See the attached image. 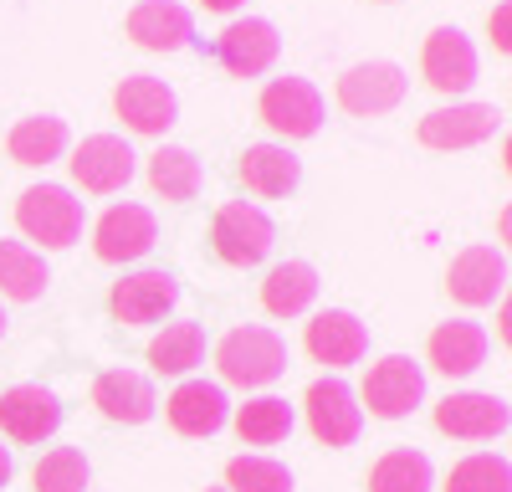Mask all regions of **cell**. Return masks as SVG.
<instances>
[{
	"mask_svg": "<svg viewBox=\"0 0 512 492\" xmlns=\"http://www.w3.org/2000/svg\"><path fill=\"white\" fill-rule=\"evenodd\" d=\"M149 185H154V195H164V200H195L200 185H205V170H200V159H195L190 149L164 144V149L149 159Z\"/></svg>",
	"mask_w": 512,
	"mask_h": 492,
	"instance_id": "obj_27",
	"label": "cell"
},
{
	"mask_svg": "<svg viewBox=\"0 0 512 492\" xmlns=\"http://www.w3.org/2000/svg\"><path fill=\"white\" fill-rule=\"evenodd\" d=\"M313 298H318V272H313L308 262H282V267H272L267 282H262V303H267V313H277V318L308 313Z\"/></svg>",
	"mask_w": 512,
	"mask_h": 492,
	"instance_id": "obj_24",
	"label": "cell"
},
{
	"mask_svg": "<svg viewBox=\"0 0 512 492\" xmlns=\"http://www.w3.org/2000/svg\"><path fill=\"white\" fill-rule=\"evenodd\" d=\"M282 52V36L272 21L251 16V21H231L221 36H216V62L231 72V77H262Z\"/></svg>",
	"mask_w": 512,
	"mask_h": 492,
	"instance_id": "obj_12",
	"label": "cell"
},
{
	"mask_svg": "<svg viewBox=\"0 0 512 492\" xmlns=\"http://www.w3.org/2000/svg\"><path fill=\"white\" fill-rule=\"evenodd\" d=\"M205 11H236V6H246V0H200Z\"/></svg>",
	"mask_w": 512,
	"mask_h": 492,
	"instance_id": "obj_35",
	"label": "cell"
},
{
	"mask_svg": "<svg viewBox=\"0 0 512 492\" xmlns=\"http://www.w3.org/2000/svg\"><path fill=\"white\" fill-rule=\"evenodd\" d=\"M446 492H512V472H507V457H492V451H477L451 467L446 477Z\"/></svg>",
	"mask_w": 512,
	"mask_h": 492,
	"instance_id": "obj_32",
	"label": "cell"
},
{
	"mask_svg": "<svg viewBox=\"0 0 512 492\" xmlns=\"http://www.w3.org/2000/svg\"><path fill=\"white\" fill-rule=\"evenodd\" d=\"M6 482H11V451L0 446V487H6Z\"/></svg>",
	"mask_w": 512,
	"mask_h": 492,
	"instance_id": "obj_36",
	"label": "cell"
},
{
	"mask_svg": "<svg viewBox=\"0 0 512 492\" xmlns=\"http://www.w3.org/2000/svg\"><path fill=\"white\" fill-rule=\"evenodd\" d=\"M308 405V426L323 446H354L359 441V426H364V410L354 405V390L338 380V375H323L308 385L303 395Z\"/></svg>",
	"mask_w": 512,
	"mask_h": 492,
	"instance_id": "obj_7",
	"label": "cell"
},
{
	"mask_svg": "<svg viewBox=\"0 0 512 492\" xmlns=\"http://www.w3.org/2000/svg\"><path fill=\"white\" fill-rule=\"evenodd\" d=\"M425 354H431V364L441 369L446 380H466L472 369L487 364V328L482 323H466V318H451V323H441L436 334H431Z\"/></svg>",
	"mask_w": 512,
	"mask_h": 492,
	"instance_id": "obj_20",
	"label": "cell"
},
{
	"mask_svg": "<svg viewBox=\"0 0 512 492\" xmlns=\"http://www.w3.org/2000/svg\"><path fill=\"white\" fill-rule=\"evenodd\" d=\"M236 436L246 446H277L292 436V405L277 400V395H262V400H246L236 410Z\"/></svg>",
	"mask_w": 512,
	"mask_h": 492,
	"instance_id": "obj_28",
	"label": "cell"
},
{
	"mask_svg": "<svg viewBox=\"0 0 512 492\" xmlns=\"http://www.w3.org/2000/svg\"><path fill=\"white\" fill-rule=\"evenodd\" d=\"M36 492H82L88 487V457L77 446H52L31 472Z\"/></svg>",
	"mask_w": 512,
	"mask_h": 492,
	"instance_id": "obj_31",
	"label": "cell"
},
{
	"mask_svg": "<svg viewBox=\"0 0 512 492\" xmlns=\"http://www.w3.org/2000/svg\"><path fill=\"white\" fill-rule=\"evenodd\" d=\"M216 369H221L226 385H246V390L272 385L287 369V344L262 323L231 328V334L221 339V349H216Z\"/></svg>",
	"mask_w": 512,
	"mask_h": 492,
	"instance_id": "obj_1",
	"label": "cell"
},
{
	"mask_svg": "<svg viewBox=\"0 0 512 492\" xmlns=\"http://www.w3.org/2000/svg\"><path fill=\"white\" fill-rule=\"evenodd\" d=\"M0 334H6V313H0Z\"/></svg>",
	"mask_w": 512,
	"mask_h": 492,
	"instance_id": "obj_37",
	"label": "cell"
},
{
	"mask_svg": "<svg viewBox=\"0 0 512 492\" xmlns=\"http://www.w3.org/2000/svg\"><path fill=\"white\" fill-rule=\"evenodd\" d=\"M369 492H431V462L410 446H395L369 467Z\"/></svg>",
	"mask_w": 512,
	"mask_h": 492,
	"instance_id": "obj_30",
	"label": "cell"
},
{
	"mask_svg": "<svg viewBox=\"0 0 512 492\" xmlns=\"http://www.w3.org/2000/svg\"><path fill=\"white\" fill-rule=\"evenodd\" d=\"M200 359H205V328L200 323H169L149 344V364L159 375H190Z\"/></svg>",
	"mask_w": 512,
	"mask_h": 492,
	"instance_id": "obj_29",
	"label": "cell"
},
{
	"mask_svg": "<svg viewBox=\"0 0 512 492\" xmlns=\"http://www.w3.org/2000/svg\"><path fill=\"white\" fill-rule=\"evenodd\" d=\"M62 426V400L41 385H16L0 395V431L11 441H47Z\"/></svg>",
	"mask_w": 512,
	"mask_h": 492,
	"instance_id": "obj_17",
	"label": "cell"
},
{
	"mask_svg": "<svg viewBox=\"0 0 512 492\" xmlns=\"http://www.w3.org/2000/svg\"><path fill=\"white\" fill-rule=\"evenodd\" d=\"M497 129H502V108H492V103H451V108L425 113L415 139L425 149H472V144H487Z\"/></svg>",
	"mask_w": 512,
	"mask_h": 492,
	"instance_id": "obj_5",
	"label": "cell"
},
{
	"mask_svg": "<svg viewBox=\"0 0 512 492\" xmlns=\"http://www.w3.org/2000/svg\"><path fill=\"white\" fill-rule=\"evenodd\" d=\"M226 492H292V472L272 457H236L226 462Z\"/></svg>",
	"mask_w": 512,
	"mask_h": 492,
	"instance_id": "obj_33",
	"label": "cell"
},
{
	"mask_svg": "<svg viewBox=\"0 0 512 492\" xmlns=\"http://www.w3.org/2000/svg\"><path fill=\"white\" fill-rule=\"evenodd\" d=\"M425 400V369L405 354L379 359L369 375H364V405L374 410L379 421H400Z\"/></svg>",
	"mask_w": 512,
	"mask_h": 492,
	"instance_id": "obj_6",
	"label": "cell"
},
{
	"mask_svg": "<svg viewBox=\"0 0 512 492\" xmlns=\"http://www.w3.org/2000/svg\"><path fill=\"white\" fill-rule=\"evenodd\" d=\"M47 262H41L26 241H0V293L16 298V303H36L41 293H47Z\"/></svg>",
	"mask_w": 512,
	"mask_h": 492,
	"instance_id": "obj_25",
	"label": "cell"
},
{
	"mask_svg": "<svg viewBox=\"0 0 512 492\" xmlns=\"http://www.w3.org/2000/svg\"><path fill=\"white\" fill-rule=\"evenodd\" d=\"M502 282H507V257L497 246H466L446 272V293L466 308H487L492 298H502Z\"/></svg>",
	"mask_w": 512,
	"mask_h": 492,
	"instance_id": "obj_15",
	"label": "cell"
},
{
	"mask_svg": "<svg viewBox=\"0 0 512 492\" xmlns=\"http://www.w3.org/2000/svg\"><path fill=\"white\" fill-rule=\"evenodd\" d=\"M6 149H11L16 164H52V159H62V149H67V123L52 118V113L21 118L16 129H11V139H6Z\"/></svg>",
	"mask_w": 512,
	"mask_h": 492,
	"instance_id": "obj_26",
	"label": "cell"
},
{
	"mask_svg": "<svg viewBox=\"0 0 512 492\" xmlns=\"http://www.w3.org/2000/svg\"><path fill=\"white\" fill-rule=\"evenodd\" d=\"M16 226H21L31 241L62 252V246H72V241L82 236V200H77L67 185H31V190H21V200H16Z\"/></svg>",
	"mask_w": 512,
	"mask_h": 492,
	"instance_id": "obj_2",
	"label": "cell"
},
{
	"mask_svg": "<svg viewBox=\"0 0 512 492\" xmlns=\"http://www.w3.org/2000/svg\"><path fill=\"white\" fill-rule=\"evenodd\" d=\"M256 113H262V123L272 134H282V139H313L323 129V98H318V88L308 77H277V82H267Z\"/></svg>",
	"mask_w": 512,
	"mask_h": 492,
	"instance_id": "obj_4",
	"label": "cell"
},
{
	"mask_svg": "<svg viewBox=\"0 0 512 492\" xmlns=\"http://www.w3.org/2000/svg\"><path fill=\"white\" fill-rule=\"evenodd\" d=\"M93 405L108 421L144 426L159 400H154V385L139 375V369H108V375H98V385H93Z\"/></svg>",
	"mask_w": 512,
	"mask_h": 492,
	"instance_id": "obj_21",
	"label": "cell"
},
{
	"mask_svg": "<svg viewBox=\"0 0 512 492\" xmlns=\"http://www.w3.org/2000/svg\"><path fill=\"white\" fill-rule=\"evenodd\" d=\"M210 241H216V257H221V262H231V267H256V262L272 252L277 226L267 221L262 205L226 200L221 211H216V226H210Z\"/></svg>",
	"mask_w": 512,
	"mask_h": 492,
	"instance_id": "obj_3",
	"label": "cell"
},
{
	"mask_svg": "<svg viewBox=\"0 0 512 492\" xmlns=\"http://www.w3.org/2000/svg\"><path fill=\"white\" fill-rule=\"evenodd\" d=\"M205 492H226V487H205Z\"/></svg>",
	"mask_w": 512,
	"mask_h": 492,
	"instance_id": "obj_38",
	"label": "cell"
},
{
	"mask_svg": "<svg viewBox=\"0 0 512 492\" xmlns=\"http://www.w3.org/2000/svg\"><path fill=\"white\" fill-rule=\"evenodd\" d=\"M507 400L497 395H482V390H461V395H446L436 405V431L456 436V441H492L507 431Z\"/></svg>",
	"mask_w": 512,
	"mask_h": 492,
	"instance_id": "obj_14",
	"label": "cell"
},
{
	"mask_svg": "<svg viewBox=\"0 0 512 492\" xmlns=\"http://www.w3.org/2000/svg\"><path fill=\"white\" fill-rule=\"evenodd\" d=\"M72 180L88 195H113L134 180V149H128L118 134H93L82 139L72 154Z\"/></svg>",
	"mask_w": 512,
	"mask_h": 492,
	"instance_id": "obj_13",
	"label": "cell"
},
{
	"mask_svg": "<svg viewBox=\"0 0 512 492\" xmlns=\"http://www.w3.org/2000/svg\"><path fill=\"white\" fill-rule=\"evenodd\" d=\"M303 344H308V354H313L318 364L344 369V364H359V359H364L369 328H364L354 313H344V308H328V313H318V318L308 323Z\"/></svg>",
	"mask_w": 512,
	"mask_h": 492,
	"instance_id": "obj_19",
	"label": "cell"
},
{
	"mask_svg": "<svg viewBox=\"0 0 512 492\" xmlns=\"http://www.w3.org/2000/svg\"><path fill=\"white\" fill-rule=\"evenodd\" d=\"M405 93H410V77L395 62H359L338 77V103H344V113H359V118L400 108Z\"/></svg>",
	"mask_w": 512,
	"mask_h": 492,
	"instance_id": "obj_9",
	"label": "cell"
},
{
	"mask_svg": "<svg viewBox=\"0 0 512 492\" xmlns=\"http://www.w3.org/2000/svg\"><path fill=\"white\" fill-rule=\"evenodd\" d=\"M128 36L139 41L144 52H185L195 36V16L180 0H139L128 11Z\"/></svg>",
	"mask_w": 512,
	"mask_h": 492,
	"instance_id": "obj_18",
	"label": "cell"
},
{
	"mask_svg": "<svg viewBox=\"0 0 512 492\" xmlns=\"http://www.w3.org/2000/svg\"><path fill=\"white\" fill-rule=\"evenodd\" d=\"M154 241H159L154 211H149V205L123 200V205H113V211H103V221L93 231V252L103 262H139Z\"/></svg>",
	"mask_w": 512,
	"mask_h": 492,
	"instance_id": "obj_11",
	"label": "cell"
},
{
	"mask_svg": "<svg viewBox=\"0 0 512 492\" xmlns=\"http://www.w3.org/2000/svg\"><path fill=\"white\" fill-rule=\"evenodd\" d=\"M420 77L436 93H466L477 82V47L456 26H436L420 47Z\"/></svg>",
	"mask_w": 512,
	"mask_h": 492,
	"instance_id": "obj_8",
	"label": "cell"
},
{
	"mask_svg": "<svg viewBox=\"0 0 512 492\" xmlns=\"http://www.w3.org/2000/svg\"><path fill=\"white\" fill-rule=\"evenodd\" d=\"M164 410H169V426L180 436H216L226 426V390L205 385V380H185L164 400Z\"/></svg>",
	"mask_w": 512,
	"mask_h": 492,
	"instance_id": "obj_22",
	"label": "cell"
},
{
	"mask_svg": "<svg viewBox=\"0 0 512 492\" xmlns=\"http://www.w3.org/2000/svg\"><path fill=\"white\" fill-rule=\"evenodd\" d=\"M175 303H180L175 272H134V277L113 282V293H108V308L118 323H154Z\"/></svg>",
	"mask_w": 512,
	"mask_h": 492,
	"instance_id": "obj_16",
	"label": "cell"
},
{
	"mask_svg": "<svg viewBox=\"0 0 512 492\" xmlns=\"http://www.w3.org/2000/svg\"><path fill=\"white\" fill-rule=\"evenodd\" d=\"M236 175L251 195H287L303 180V159H297L287 144H251L236 164Z\"/></svg>",
	"mask_w": 512,
	"mask_h": 492,
	"instance_id": "obj_23",
	"label": "cell"
},
{
	"mask_svg": "<svg viewBox=\"0 0 512 492\" xmlns=\"http://www.w3.org/2000/svg\"><path fill=\"white\" fill-rule=\"evenodd\" d=\"M487 31H492V41H497V52H507V6H497V11H492Z\"/></svg>",
	"mask_w": 512,
	"mask_h": 492,
	"instance_id": "obj_34",
	"label": "cell"
},
{
	"mask_svg": "<svg viewBox=\"0 0 512 492\" xmlns=\"http://www.w3.org/2000/svg\"><path fill=\"white\" fill-rule=\"evenodd\" d=\"M113 113L134 134H164L169 123L180 118V98L159 77H123L118 88H113Z\"/></svg>",
	"mask_w": 512,
	"mask_h": 492,
	"instance_id": "obj_10",
	"label": "cell"
}]
</instances>
